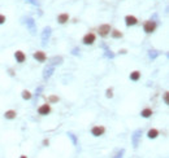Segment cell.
Masks as SVG:
<instances>
[{
    "mask_svg": "<svg viewBox=\"0 0 169 158\" xmlns=\"http://www.w3.org/2000/svg\"><path fill=\"white\" fill-rule=\"evenodd\" d=\"M80 48H78V47H76V48H73V51H72V55L73 56H80Z\"/></svg>",
    "mask_w": 169,
    "mask_h": 158,
    "instance_id": "cell-30",
    "label": "cell"
},
{
    "mask_svg": "<svg viewBox=\"0 0 169 158\" xmlns=\"http://www.w3.org/2000/svg\"><path fill=\"white\" fill-rule=\"evenodd\" d=\"M55 70H56V66H52V65L46 66L44 70H43V79H44V81H48V79L54 75Z\"/></svg>",
    "mask_w": 169,
    "mask_h": 158,
    "instance_id": "cell-10",
    "label": "cell"
},
{
    "mask_svg": "<svg viewBox=\"0 0 169 158\" xmlns=\"http://www.w3.org/2000/svg\"><path fill=\"white\" fill-rule=\"evenodd\" d=\"M50 61H51L50 65H52V66H57V65H61V64H63L64 60H63L61 56H60V57H59V56H55V57H52Z\"/></svg>",
    "mask_w": 169,
    "mask_h": 158,
    "instance_id": "cell-21",
    "label": "cell"
},
{
    "mask_svg": "<svg viewBox=\"0 0 169 158\" xmlns=\"http://www.w3.org/2000/svg\"><path fill=\"white\" fill-rule=\"evenodd\" d=\"M142 135H143L142 128H137V130L132 134V144H133V148H134V149H137L138 145H139V141H141Z\"/></svg>",
    "mask_w": 169,
    "mask_h": 158,
    "instance_id": "cell-3",
    "label": "cell"
},
{
    "mask_svg": "<svg viewBox=\"0 0 169 158\" xmlns=\"http://www.w3.org/2000/svg\"><path fill=\"white\" fill-rule=\"evenodd\" d=\"M69 20H70V16L68 14L67 12H63V13H59L57 17H56V21H57L59 25H65L69 22Z\"/></svg>",
    "mask_w": 169,
    "mask_h": 158,
    "instance_id": "cell-11",
    "label": "cell"
},
{
    "mask_svg": "<svg viewBox=\"0 0 169 158\" xmlns=\"http://www.w3.org/2000/svg\"><path fill=\"white\" fill-rule=\"evenodd\" d=\"M163 100H164V103H165V105H169V92L165 91L163 93Z\"/></svg>",
    "mask_w": 169,
    "mask_h": 158,
    "instance_id": "cell-27",
    "label": "cell"
},
{
    "mask_svg": "<svg viewBox=\"0 0 169 158\" xmlns=\"http://www.w3.org/2000/svg\"><path fill=\"white\" fill-rule=\"evenodd\" d=\"M109 35L113 39H121V38H124V33L122 31H120L119 29H112L111 30V33H109Z\"/></svg>",
    "mask_w": 169,
    "mask_h": 158,
    "instance_id": "cell-19",
    "label": "cell"
},
{
    "mask_svg": "<svg viewBox=\"0 0 169 158\" xmlns=\"http://www.w3.org/2000/svg\"><path fill=\"white\" fill-rule=\"evenodd\" d=\"M141 78H142V73L139 70H133V71L129 74V79L132 82H139Z\"/></svg>",
    "mask_w": 169,
    "mask_h": 158,
    "instance_id": "cell-14",
    "label": "cell"
},
{
    "mask_svg": "<svg viewBox=\"0 0 169 158\" xmlns=\"http://www.w3.org/2000/svg\"><path fill=\"white\" fill-rule=\"evenodd\" d=\"M8 74H9L11 77H15V75H16V74H15V70H13L12 68H9V69H8Z\"/></svg>",
    "mask_w": 169,
    "mask_h": 158,
    "instance_id": "cell-33",
    "label": "cell"
},
{
    "mask_svg": "<svg viewBox=\"0 0 169 158\" xmlns=\"http://www.w3.org/2000/svg\"><path fill=\"white\" fill-rule=\"evenodd\" d=\"M124 154H125V149H121V150H119L116 153L113 158H124Z\"/></svg>",
    "mask_w": 169,
    "mask_h": 158,
    "instance_id": "cell-29",
    "label": "cell"
},
{
    "mask_svg": "<svg viewBox=\"0 0 169 158\" xmlns=\"http://www.w3.org/2000/svg\"><path fill=\"white\" fill-rule=\"evenodd\" d=\"M42 145H43V147H48V145H50V139H43Z\"/></svg>",
    "mask_w": 169,
    "mask_h": 158,
    "instance_id": "cell-32",
    "label": "cell"
},
{
    "mask_svg": "<svg viewBox=\"0 0 169 158\" xmlns=\"http://www.w3.org/2000/svg\"><path fill=\"white\" fill-rule=\"evenodd\" d=\"M21 97H22V100H25V101H30V100L33 99V93L29 90H24L21 92Z\"/></svg>",
    "mask_w": 169,
    "mask_h": 158,
    "instance_id": "cell-20",
    "label": "cell"
},
{
    "mask_svg": "<svg viewBox=\"0 0 169 158\" xmlns=\"http://www.w3.org/2000/svg\"><path fill=\"white\" fill-rule=\"evenodd\" d=\"M4 118L8 121H13L17 118V112L15 110V109H9V110H7L5 113H4Z\"/></svg>",
    "mask_w": 169,
    "mask_h": 158,
    "instance_id": "cell-17",
    "label": "cell"
},
{
    "mask_svg": "<svg viewBox=\"0 0 169 158\" xmlns=\"http://www.w3.org/2000/svg\"><path fill=\"white\" fill-rule=\"evenodd\" d=\"M128 53V49H125V48H122V49H119V55H126Z\"/></svg>",
    "mask_w": 169,
    "mask_h": 158,
    "instance_id": "cell-34",
    "label": "cell"
},
{
    "mask_svg": "<svg viewBox=\"0 0 169 158\" xmlns=\"http://www.w3.org/2000/svg\"><path fill=\"white\" fill-rule=\"evenodd\" d=\"M125 25L128 26V27H132V26H135L138 25V18L135 16H133V14H128V16H125Z\"/></svg>",
    "mask_w": 169,
    "mask_h": 158,
    "instance_id": "cell-12",
    "label": "cell"
},
{
    "mask_svg": "<svg viewBox=\"0 0 169 158\" xmlns=\"http://www.w3.org/2000/svg\"><path fill=\"white\" fill-rule=\"evenodd\" d=\"M159 55H160V52L156 51V49H150L148 51V58L150 60H156L159 57Z\"/></svg>",
    "mask_w": 169,
    "mask_h": 158,
    "instance_id": "cell-22",
    "label": "cell"
},
{
    "mask_svg": "<svg viewBox=\"0 0 169 158\" xmlns=\"http://www.w3.org/2000/svg\"><path fill=\"white\" fill-rule=\"evenodd\" d=\"M20 158H28V157H26V156H24V154H22V156H20Z\"/></svg>",
    "mask_w": 169,
    "mask_h": 158,
    "instance_id": "cell-35",
    "label": "cell"
},
{
    "mask_svg": "<svg viewBox=\"0 0 169 158\" xmlns=\"http://www.w3.org/2000/svg\"><path fill=\"white\" fill-rule=\"evenodd\" d=\"M90 132L94 137H100V136H103L104 134H106V127L102 126V125H95V126L91 127Z\"/></svg>",
    "mask_w": 169,
    "mask_h": 158,
    "instance_id": "cell-4",
    "label": "cell"
},
{
    "mask_svg": "<svg viewBox=\"0 0 169 158\" xmlns=\"http://www.w3.org/2000/svg\"><path fill=\"white\" fill-rule=\"evenodd\" d=\"M43 90H44V87H43V86H39V87H37V90H35V93H34V95H35L37 97H38V96H41V95H42V92H43Z\"/></svg>",
    "mask_w": 169,
    "mask_h": 158,
    "instance_id": "cell-28",
    "label": "cell"
},
{
    "mask_svg": "<svg viewBox=\"0 0 169 158\" xmlns=\"http://www.w3.org/2000/svg\"><path fill=\"white\" fill-rule=\"evenodd\" d=\"M33 58L37 61V62H41V64H43V62H46L47 61V58H48V56H47V53L44 51H35L33 53Z\"/></svg>",
    "mask_w": 169,
    "mask_h": 158,
    "instance_id": "cell-8",
    "label": "cell"
},
{
    "mask_svg": "<svg viewBox=\"0 0 169 158\" xmlns=\"http://www.w3.org/2000/svg\"><path fill=\"white\" fill-rule=\"evenodd\" d=\"M139 114H141L142 118H145V119H148V118L152 117L154 112H152V109H151V108H145V109H142Z\"/></svg>",
    "mask_w": 169,
    "mask_h": 158,
    "instance_id": "cell-18",
    "label": "cell"
},
{
    "mask_svg": "<svg viewBox=\"0 0 169 158\" xmlns=\"http://www.w3.org/2000/svg\"><path fill=\"white\" fill-rule=\"evenodd\" d=\"M5 21H7V17L3 14V13H0V25H4L5 24Z\"/></svg>",
    "mask_w": 169,
    "mask_h": 158,
    "instance_id": "cell-31",
    "label": "cell"
},
{
    "mask_svg": "<svg viewBox=\"0 0 169 158\" xmlns=\"http://www.w3.org/2000/svg\"><path fill=\"white\" fill-rule=\"evenodd\" d=\"M159 135H160V131H159L158 128H150L148 131H147V134H146V136H147V137H148L150 140L158 139Z\"/></svg>",
    "mask_w": 169,
    "mask_h": 158,
    "instance_id": "cell-15",
    "label": "cell"
},
{
    "mask_svg": "<svg viewBox=\"0 0 169 158\" xmlns=\"http://www.w3.org/2000/svg\"><path fill=\"white\" fill-rule=\"evenodd\" d=\"M68 136H69V139L72 140V143H73V145H78V139H77V136L73 134V132H68Z\"/></svg>",
    "mask_w": 169,
    "mask_h": 158,
    "instance_id": "cell-24",
    "label": "cell"
},
{
    "mask_svg": "<svg viewBox=\"0 0 169 158\" xmlns=\"http://www.w3.org/2000/svg\"><path fill=\"white\" fill-rule=\"evenodd\" d=\"M96 42V35L94 33H86L83 35V38H82V43H83L85 46H93L94 43Z\"/></svg>",
    "mask_w": 169,
    "mask_h": 158,
    "instance_id": "cell-6",
    "label": "cell"
},
{
    "mask_svg": "<svg viewBox=\"0 0 169 158\" xmlns=\"http://www.w3.org/2000/svg\"><path fill=\"white\" fill-rule=\"evenodd\" d=\"M15 60H16L18 64H24L25 61H26V53H25L24 51H21V49L16 51V52H15Z\"/></svg>",
    "mask_w": 169,
    "mask_h": 158,
    "instance_id": "cell-13",
    "label": "cell"
},
{
    "mask_svg": "<svg viewBox=\"0 0 169 158\" xmlns=\"http://www.w3.org/2000/svg\"><path fill=\"white\" fill-rule=\"evenodd\" d=\"M51 35H52V27L51 26H44V27H43V31H42V35H41L43 46L48 44V40H50Z\"/></svg>",
    "mask_w": 169,
    "mask_h": 158,
    "instance_id": "cell-2",
    "label": "cell"
},
{
    "mask_svg": "<svg viewBox=\"0 0 169 158\" xmlns=\"http://www.w3.org/2000/svg\"><path fill=\"white\" fill-rule=\"evenodd\" d=\"M60 101V97L56 95H50L48 96V104H56Z\"/></svg>",
    "mask_w": 169,
    "mask_h": 158,
    "instance_id": "cell-23",
    "label": "cell"
},
{
    "mask_svg": "<svg viewBox=\"0 0 169 158\" xmlns=\"http://www.w3.org/2000/svg\"><path fill=\"white\" fill-rule=\"evenodd\" d=\"M25 25L28 30L30 31L31 35H35L37 34V25H35V20L33 18V17H28V18H25Z\"/></svg>",
    "mask_w": 169,
    "mask_h": 158,
    "instance_id": "cell-5",
    "label": "cell"
},
{
    "mask_svg": "<svg viewBox=\"0 0 169 158\" xmlns=\"http://www.w3.org/2000/svg\"><path fill=\"white\" fill-rule=\"evenodd\" d=\"M102 47L104 48V57H106V58H109V60L115 58V57H116V53H115V52H112L109 48L107 47V44H104V43H103Z\"/></svg>",
    "mask_w": 169,
    "mask_h": 158,
    "instance_id": "cell-16",
    "label": "cell"
},
{
    "mask_svg": "<svg viewBox=\"0 0 169 158\" xmlns=\"http://www.w3.org/2000/svg\"><path fill=\"white\" fill-rule=\"evenodd\" d=\"M111 30H112V27H111L109 24H103V25H100L98 27V34L100 35L102 38H107L108 35H109Z\"/></svg>",
    "mask_w": 169,
    "mask_h": 158,
    "instance_id": "cell-7",
    "label": "cell"
},
{
    "mask_svg": "<svg viewBox=\"0 0 169 158\" xmlns=\"http://www.w3.org/2000/svg\"><path fill=\"white\" fill-rule=\"evenodd\" d=\"M156 29H158V22H156L155 20H147L145 24H143V31L146 34H154L156 31Z\"/></svg>",
    "mask_w": 169,
    "mask_h": 158,
    "instance_id": "cell-1",
    "label": "cell"
},
{
    "mask_svg": "<svg viewBox=\"0 0 169 158\" xmlns=\"http://www.w3.org/2000/svg\"><path fill=\"white\" fill-rule=\"evenodd\" d=\"M51 112H52V108H51V104H48V103L42 104L41 106L38 108V114L42 117L48 115V114H51Z\"/></svg>",
    "mask_w": 169,
    "mask_h": 158,
    "instance_id": "cell-9",
    "label": "cell"
},
{
    "mask_svg": "<svg viewBox=\"0 0 169 158\" xmlns=\"http://www.w3.org/2000/svg\"><path fill=\"white\" fill-rule=\"evenodd\" d=\"M24 2L28 3V4H31V5H34V7H39V5H41L39 0H24Z\"/></svg>",
    "mask_w": 169,
    "mask_h": 158,
    "instance_id": "cell-26",
    "label": "cell"
},
{
    "mask_svg": "<svg viewBox=\"0 0 169 158\" xmlns=\"http://www.w3.org/2000/svg\"><path fill=\"white\" fill-rule=\"evenodd\" d=\"M106 97L107 99L113 97V87H108V88L106 90Z\"/></svg>",
    "mask_w": 169,
    "mask_h": 158,
    "instance_id": "cell-25",
    "label": "cell"
}]
</instances>
